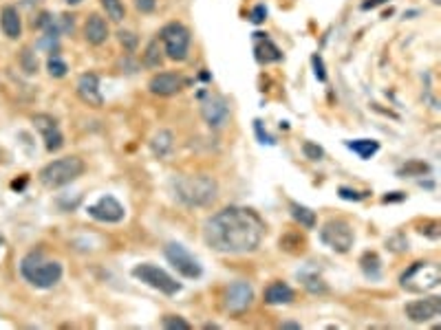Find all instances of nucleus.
<instances>
[{"mask_svg": "<svg viewBox=\"0 0 441 330\" xmlns=\"http://www.w3.org/2000/svg\"><path fill=\"white\" fill-rule=\"evenodd\" d=\"M289 210H292V216L294 220H298V223L302 227H307V229H313L315 227V214L305 207V205H300V203H289Z\"/></svg>", "mask_w": 441, "mask_h": 330, "instance_id": "obj_23", "label": "nucleus"}, {"mask_svg": "<svg viewBox=\"0 0 441 330\" xmlns=\"http://www.w3.org/2000/svg\"><path fill=\"white\" fill-rule=\"evenodd\" d=\"M360 265H362V271L366 278L371 280H380V275H382V262H380V258L378 253H364L362 260H360Z\"/></svg>", "mask_w": 441, "mask_h": 330, "instance_id": "obj_24", "label": "nucleus"}, {"mask_svg": "<svg viewBox=\"0 0 441 330\" xmlns=\"http://www.w3.org/2000/svg\"><path fill=\"white\" fill-rule=\"evenodd\" d=\"M163 328L168 330H190V324L181 317H177V315H168V317H163Z\"/></svg>", "mask_w": 441, "mask_h": 330, "instance_id": "obj_30", "label": "nucleus"}, {"mask_svg": "<svg viewBox=\"0 0 441 330\" xmlns=\"http://www.w3.org/2000/svg\"><path fill=\"white\" fill-rule=\"evenodd\" d=\"M47 68H49L51 77H64V75H66V71H68L66 62H62V60L58 58V55H51L49 62H47Z\"/></svg>", "mask_w": 441, "mask_h": 330, "instance_id": "obj_27", "label": "nucleus"}, {"mask_svg": "<svg viewBox=\"0 0 441 330\" xmlns=\"http://www.w3.org/2000/svg\"><path fill=\"white\" fill-rule=\"evenodd\" d=\"M254 130H256V136L260 139V143H267V146H274L276 141H274V136H269L267 134V130H263V121H254Z\"/></svg>", "mask_w": 441, "mask_h": 330, "instance_id": "obj_34", "label": "nucleus"}, {"mask_svg": "<svg viewBox=\"0 0 441 330\" xmlns=\"http://www.w3.org/2000/svg\"><path fill=\"white\" fill-rule=\"evenodd\" d=\"M148 88L159 97H170V95H177L184 88V77L177 73H157L148 81Z\"/></svg>", "mask_w": 441, "mask_h": 330, "instance_id": "obj_16", "label": "nucleus"}, {"mask_svg": "<svg viewBox=\"0 0 441 330\" xmlns=\"http://www.w3.org/2000/svg\"><path fill=\"white\" fill-rule=\"evenodd\" d=\"M133 275L140 282L148 284L150 288H155V291H159L163 295H177L181 291V284H179L172 275H168L163 269H159L155 265H137L133 269Z\"/></svg>", "mask_w": 441, "mask_h": 330, "instance_id": "obj_7", "label": "nucleus"}, {"mask_svg": "<svg viewBox=\"0 0 441 330\" xmlns=\"http://www.w3.org/2000/svg\"><path fill=\"white\" fill-rule=\"evenodd\" d=\"M165 258H168V262L172 265V269H177V273H181L184 278H190V280H197L201 278V265L199 260L192 256L184 244L179 242H170L168 246H165Z\"/></svg>", "mask_w": 441, "mask_h": 330, "instance_id": "obj_9", "label": "nucleus"}, {"mask_svg": "<svg viewBox=\"0 0 441 330\" xmlns=\"http://www.w3.org/2000/svg\"><path fill=\"white\" fill-rule=\"evenodd\" d=\"M347 148L353 150L360 159H371L380 150V143L373 139H357V141H347Z\"/></svg>", "mask_w": 441, "mask_h": 330, "instance_id": "obj_22", "label": "nucleus"}, {"mask_svg": "<svg viewBox=\"0 0 441 330\" xmlns=\"http://www.w3.org/2000/svg\"><path fill=\"white\" fill-rule=\"evenodd\" d=\"M0 26H3V31L9 40H18L22 33V22L18 16V9L16 7H5L3 13H0Z\"/></svg>", "mask_w": 441, "mask_h": 330, "instance_id": "obj_19", "label": "nucleus"}, {"mask_svg": "<svg viewBox=\"0 0 441 330\" xmlns=\"http://www.w3.org/2000/svg\"><path fill=\"white\" fill-rule=\"evenodd\" d=\"M320 240L322 244H327L329 249H334L338 253H347L353 246V229L347 220H329L324 223V227L320 229Z\"/></svg>", "mask_w": 441, "mask_h": 330, "instance_id": "obj_8", "label": "nucleus"}, {"mask_svg": "<svg viewBox=\"0 0 441 330\" xmlns=\"http://www.w3.org/2000/svg\"><path fill=\"white\" fill-rule=\"evenodd\" d=\"M265 18H267V7H265V5H256V7L252 9V13H250V20H252L254 24L265 22Z\"/></svg>", "mask_w": 441, "mask_h": 330, "instance_id": "obj_35", "label": "nucleus"}, {"mask_svg": "<svg viewBox=\"0 0 441 330\" xmlns=\"http://www.w3.org/2000/svg\"><path fill=\"white\" fill-rule=\"evenodd\" d=\"M311 64H313V73H315V77H318V81H327V73H324V62H322V58L318 53L313 55L311 58Z\"/></svg>", "mask_w": 441, "mask_h": 330, "instance_id": "obj_31", "label": "nucleus"}, {"mask_svg": "<svg viewBox=\"0 0 441 330\" xmlns=\"http://www.w3.org/2000/svg\"><path fill=\"white\" fill-rule=\"evenodd\" d=\"M64 3H66V5H80L82 0H64Z\"/></svg>", "mask_w": 441, "mask_h": 330, "instance_id": "obj_40", "label": "nucleus"}, {"mask_svg": "<svg viewBox=\"0 0 441 330\" xmlns=\"http://www.w3.org/2000/svg\"><path fill=\"white\" fill-rule=\"evenodd\" d=\"M38 26H40V29H45L47 36H53V38H58V33H60V31H58V24H55V20H53L51 13H40Z\"/></svg>", "mask_w": 441, "mask_h": 330, "instance_id": "obj_28", "label": "nucleus"}, {"mask_svg": "<svg viewBox=\"0 0 441 330\" xmlns=\"http://www.w3.org/2000/svg\"><path fill=\"white\" fill-rule=\"evenodd\" d=\"M431 168L426 163H417V161H410L406 168L399 172V174H410V172H419V174H424V172H428Z\"/></svg>", "mask_w": 441, "mask_h": 330, "instance_id": "obj_36", "label": "nucleus"}, {"mask_svg": "<svg viewBox=\"0 0 441 330\" xmlns=\"http://www.w3.org/2000/svg\"><path fill=\"white\" fill-rule=\"evenodd\" d=\"M172 146H174V136L170 130H159L153 136V141H150V148H153V152L157 157H165L172 150Z\"/></svg>", "mask_w": 441, "mask_h": 330, "instance_id": "obj_21", "label": "nucleus"}, {"mask_svg": "<svg viewBox=\"0 0 441 330\" xmlns=\"http://www.w3.org/2000/svg\"><path fill=\"white\" fill-rule=\"evenodd\" d=\"M84 38H87V42L93 45V47H100L106 42V38H108V24L102 16H98V13H93V16L87 20L84 24Z\"/></svg>", "mask_w": 441, "mask_h": 330, "instance_id": "obj_18", "label": "nucleus"}, {"mask_svg": "<svg viewBox=\"0 0 441 330\" xmlns=\"http://www.w3.org/2000/svg\"><path fill=\"white\" fill-rule=\"evenodd\" d=\"M170 189L179 203H184L186 207H205L210 205L216 194L218 185L212 176L197 174V176H174L170 181Z\"/></svg>", "mask_w": 441, "mask_h": 330, "instance_id": "obj_2", "label": "nucleus"}, {"mask_svg": "<svg viewBox=\"0 0 441 330\" xmlns=\"http://www.w3.org/2000/svg\"><path fill=\"white\" fill-rule=\"evenodd\" d=\"M20 273L36 288H51L62 278V265L55 262V260H47L40 251H31L29 256L22 258Z\"/></svg>", "mask_w": 441, "mask_h": 330, "instance_id": "obj_3", "label": "nucleus"}, {"mask_svg": "<svg viewBox=\"0 0 441 330\" xmlns=\"http://www.w3.org/2000/svg\"><path fill=\"white\" fill-rule=\"evenodd\" d=\"M254 53H256V60L260 64L283 60L281 49L271 42V38H267V33H254Z\"/></svg>", "mask_w": 441, "mask_h": 330, "instance_id": "obj_17", "label": "nucleus"}, {"mask_svg": "<svg viewBox=\"0 0 441 330\" xmlns=\"http://www.w3.org/2000/svg\"><path fill=\"white\" fill-rule=\"evenodd\" d=\"M386 0H366V3H362V9L364 11H368V9H373V7H380V5H384Z\"/></svg>", "mask_w": 441, "mask_h": 330, "instance_id": "obj_38", "label": "nucleus"}, {"mask_svg": "<svg viewBox=\"0 0 441 330\" xmlns=\"http://www.w3.org/2000/svg\"><path fill=\"white\" fill-rule=\"evenodd\" d=\"M292 299H294V288L285 282H274L265 288V301L271 306L289 304Z\"/></svg>", "mask_w": 441, "mask_h": 330, "instance_id": "obj_20", "label": "nucleus"}, {"mask_svg": "<svg viewBox=\"0 0 441 330\" xmlns=\"http://www.w3.org/2000/svg\"><path fill=\"white\" fill-rule=\"evenodd\" d=\"M77 95L80 100L93 106V108H102L104 97H102V91H100V77L95 73H84L80 75L77 79Z\"/></svg>", "mask_w": 441, "mask_h": 330, "instance_id": "obj_14", "label": "nucleus"}, {"mask_svg": "<svg viewBox=\"0 0 441 330\" xmlns=\"http://www.w3.org/2000/svg\"><path fill=\"white\" fill-rule=\"evenodd\" d=\"M281 328H289V330H300V324H296V322H285Z\"/></svg>", "mask_w": 441, "mask_h": 330, "instance_id": "obj_39", "label": "nucleus"}, {"mask_svg": "<svg viewBox=\"0 0 441 330\" xmlns=\"http://www.w3.org/2000/svg\"><path fill=\"white\" fill-rule=\"evenodd\" d=\"M106 16L113 20V22H121L124 18H126V7H124L121 0H100Z\"/></svg>", "mask_w": 441, "mask_h": 330, "instance_id": "obj_25", "label": "nucleus"}, {"mask_svg": "<svg viewBox=\"0 0 441 330\" xmlns=\"http://www.w3.org/2000/svg\"><path fill=\"white\" fill-rule=\"evenodd\" d=\"M135 7L140 9L142 13H150L157 7V0H135Z\"/></svg>", "mask_w": 441, "mask_h": 330, "instance_id": "obj_37", "label": "nucleus"}, {"mask_svg": "<svg viewBox=\"0 0 441 330\" xmlns=\"http://www.w3.org/2000/svg\"><path fill=\"white\" fill-rule=\"evenodd\" d=\"M302 152H305V157L309 161H320L324 157V150L318 143H313V141H305V143H302Z\"/></svg>", "mask_w": 441, "mask_h": 330, "instance_id": "obj_29", "label": "nucleus"}, {"mask_svg": "<svg viewBox=\"0 0 441 330\" xmlns=\"http://www.w3.org/2000/svg\"><path fill=\"white\" fill-rule=\"evenodd\" d=\"M82 172H84V161L80 157H64L45 165V168L40 170V181H43L45 187L55 189V187H64L68 183H73L75 178L82 176Z\"/></svg>", "mask_w": 441, "mask_h": 330, "instance_id": "obj_4", "label": "nucleus"}, {"mask_svg": "<svg viewBox=\"0 0 441 330\" xmlns=\"http://www.w3.org/2000/svg\"><path fill=\"white\" fill-rule=\"evenodd\" d=\"M441 313V301L439 297H428V299H415L406 304V317L415 324H426L435 320Z\"/></svg>", "mask_w": 441, "mask_h": 330, "instance_id": "obj_13", "label": "nucleus"}, {"mask_svg": "<svg viewBox=\"0 0 441 330\" xmlns=\"http://www.w3.org/2000/svg\"><path fill=\"white\" fill-rule=\"evenodd\" d=\"M117 38H119L121 47H126L128 51H135V47H137V36L135 33H130V31H119Z\"/></svg>", "mask_w": 441, "mask_h": 330, "instance_id": "obj_32", "label": "nucleus"}, {"mask_svg": "<svg viewBox=\"0 0 441 330\" xmlns=\"http://www.w3.org/2000/svg\"><path fill=\"white\" fill-rule=\"evenodd\" d=\"M161 47H159V40H153V42L148 45V49H146V53H144V64L148 66V68H157V66H161Z\"/></svg>", "mask_w": 441, "mask_h": 330, "instance_id": "obj_26", "label": "nucleus"}, {"mask_svg": "<svg viewBox=\"0 0 441 330\" xmlns=\"http://www.w3.org/2000/svg\"><path fill=\"white\" fill-rule=\"evenodd\" d=\"M399 282L410 293H428L441 284V269L435 262H412Z\"/></svg>", "mask_w": 441, "mask_h": 330, "instance_id": "obj_5", "label": "nucleus"}, {"mask_svg": "<svg viewBox=\"0 0 441 330\" xmlns=\"http://www.w3.org/2000/svg\"><path fill=\"white\" fill-rule=\"evenodd\" d=\"M338 194H340V198H344V201H362L366 194L364 191H355V189H351V187H340L338 189Z\"/></svg>", "mask_w": 441, "mask_h": 330, "instance_id": "obj_33", "label": "nucleus"}, {"mask_svg": "<svg viewBox=\"0 0 441 330\" xmlns=\"http://www.w3.org/2000/svg\"><path fill=\"white\" fill-rule=\"evenodd\" d=\"M33 123L38 126V130L43 132V139H45V146L49 152H58V150L64 146V136L58 128V123H55V119L49 115H38V117H33Z\"/></svg>", "mask_w": 441, "mask_h": 330, "instance_id": "obj_15", "label": "nucleus"}, {"mask_svg": "<svg viewBox=\"0 0 441 330\" xmlns=\"http://www.w3.org/2000/svg\"><path fill=\"white\" fill-rule=\"evenodd\" d=\"M252 301H254V288L250 286V282H243V280L234 282L225 293V306L232 313L247 311L252 306Z\"/></svg>", "mask_w": 441, "mask_h": 330, "instance_id": "obj_12", "label": "nucleus"}, {"mask_svg": "<svg viewBox=\"0 0 441 330\" xmlns=\"http://www.w3.org/2000/svg\"><path fill=\"white\" fill-rule=\"evenodd\" d=\"M3 242H5V240H3V236H0V246H3Z\"/></svg>", "mask_w": 441, "mask_h": 330, "instance_id": "obj_41", "label": "nucleus"}, {"mask_svg": "<svg viewBox=\"0 0 441 330\" xmlns=\"http://www.w3.org/2000/svg\"><path fill=\"white\" fill-rule=\"evenodd\" d=\"M230 106L221 95H201V117L210 128H221L227 121Z\"/></svg>", "mask_w": 441, "mask_h": 330, "instance_id": "obj_10", "label": "nucleus"}, {"mask_svg": "<svg viewBox=\"0 0 441 330\" xmlns=\"http://www.w3.org/2000/svg\"><path fill=\"white\" fill-rule=\"evenodd\" d=\"M265 225L245 207H225L205 220L203 238L218 253H252L260 246Z\"/></svg>", "mask_w": 441, "mask_h": 330, "instance_id": "obj_1", "label": "nucleus"}, {"mask_svg": "<svg viewBox=\"0 0 441 330\" xmlns=\"http://www.w3.org/2000/svg\"><path fill=\"white\" fill-rule=\"evenodd\" d=\"M89 216L100 220V223H121L124 216H126V210H124V205L115 198V196H102L98 203L89 205Z\"/></svg>", "mask_w": 441, "mask_h": 330, "instance_id": "obj_11", "label": "nucleus"}, {"mask_svg": "<svg viewBox=\"0 0 441 330\" xmlns=\"http://www.w3.org/2000/svg\"><path fill=\"white\" fill-rule=\"evenodd\" d=\"M159 40L163 42V51L170 60L184 62L190 51V31L181 22H168L161 29Z\"/></svg>", "mask_w": 441, "mask_h": 330, "instance_id": "obj_6", "label": "nucleus"}]
</instances>
